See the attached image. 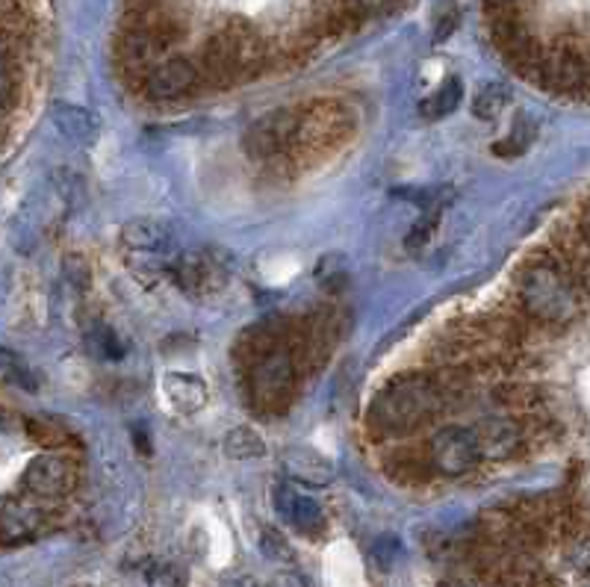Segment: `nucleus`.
<instances>
[{"label": "nucleus", "mask_w": 590, "mask_h": 587, "mask_svg": "<svg viewBox=\"0 0 590 587\" xmlns=\"http://www.w3.org/2000/svg\"><path fill=\"white\" fill-rule=\"evenodd\" d=\"M275 511L281 514L283 523L308 537H317L325 528V514L319 508L317 500H310L304 493H296L287 484L275 487Z\"/></svg>", "instance_id": "13"}, {"label": "nucleus", "mask_w": 590, "mask_h": 587, "mask_svg": "<svg viewBox=\"0 0 590 587\" xmlns=\"http://www.w3.org/2000/svg\"><path fill=\"white\" fill-rule=\"evenodd\" d=\"M80 470L77 464L65 455H56V452H44V455H35L24 470V493L33 496V500L53 502L65 500L74 487H77Z\"/></svg>", "instance_id": "9"}, {"label": "nucleus", "mask_w": 590, "mask_h": 587, "mask_svg": "<svg viewBox=\"0 0 590 587\" xmlns=\"http://www.w3.org/2000/svg\"><path fill=\"white\" fill-rule=\"evenodd\" d=\"M301 106H278L263 119H257L246 131L242 148L255 163H260L269 172H299L292 166V145H296V131H299Z\"/></svg>", "instance_id": "5"}, {"label": "nucleus", "mask_w": 590, "mask_h": 587, "mask_svg": "<svg viewBox=\"0 0 590 587\" xmlns=\"http://www.w3.org/2000/svg\"><path fill=\"white\" fill-rule=\"evenodd\" d=\"M0 369H3V381H7V384L18 387V390H24V393H35V390H39L33 369L27 367L21 358H15L9 349H3V354H0Z\"/></svg>", "instance_id": "24"}, {"label": "nucleus", "mask_w": 590, "mask_h": 587, "mask_svg": "<svg viewBox=\"0 0 590 587\" xmlns=\"http://www.w3.org/2000/svg\"><path fill=\"white\" fill-rule=\"evenodd\" d=\"M570 564L576 567V573L590 576V537H576L570 544V553H567Z\"/></svg>", "instance_id": "30"}, {"label": "nucleus", "mask_w": 590, "mask_h": 587, "mask_svg": "<svg viewBox=\"0 0 590 587\" xmlns=\"http://www.w3.org/2000/svg\"><path fill=\"white\" fill-rule=\"evenodd\" d=\"M163 393H166L168 404L184 416L198 413L210 399L204 378L193 375V372H166L163 375Z\"/></svg>", "instance_id": "17"}, {"label": "nucleus", "mask_w": 590, "mask_h": 587, "mask_svg": "<svg viewBox=\"0 0 590 587\" xmlns=\"http://www.w3.org/2000/svg\"><path fill=\"white\" fill-rule=\"evenodd\" d=\"M358 133L352 106L337 97H317L299 110V131L292 145V166H310L313 159L334 157Z\"/></svg>", "instance_id": "4"}, {"label": "nucleus", "mask_w": 590, "mask_h": 587, "mask_svg": "<svg viewBox=\"0 0 590 587\" xmlns=\"http://www.w3.org/2000/svg\"><path fill=\"white\" fill-rule=\"evenodd\" d=\"M221 587H263V585H260L255 576H230V579H225V585Z\"/></svg>", "instance_id": "33"}, {"label": "nucleus", "mask_w": 590, "mask_h": 587, "mask_svg": "<svg viewBox=\"0 0 590 587\" xmlns=\"http://www.w3.org/2000/svg\"><path fill=\"white\" fill-rule=\"evenodd\" d=\"M328 264H331V272H328V269H322V266H319L317 269V281L322 284V287H325L328 292H331V296H334L337 290H340V287H345V281H349V272H345V264H343V257H328Z\"/></svg>", "instance_id": "29"}, {"label": "nucleus", "mask_w": 590, "mask_h": 587, "mask_svg": "<svg viewBox=\"0 0 590 587\" xmlns=\"http://www.w3.org/2000/svg\"><path fill=\"white\" fill-rule=\"evenodd\" d=\"M508 104H511V89L505 83H485L473 97V115L482 122H496Z\"/></svg>", "instance_id": "21"}, {"label": "nucleus", "mask_w": 590, "mask_h": 587, "mask_svg": "<svg viewBox=\"0 0 590 587\" xmlns=\"http://www.w3.org/2000/svg\"><path fill=\"white\" fill-rule=\"evenodd\" d=\"M478 443H482V455L487 461H496V464H503V461H511L522 452V446H529L531 440L522 429V422L517 416H487L476 425Z\"/></svg>", "instance_id": "12"}, {"label": "nucleus", "mask_w": 590, "mask_h": 587, "mask_svg": "<svg viewBox=\"0 0 590 587\" xmlns=\"http://www.w3.org/2000/svg\"><path fill=\"white\" fill-rule=\"evenodd\" d=\"M221 449H225V455L230 461H255V457L266 455V443L263 437L257 434L255 429H248V425H237V429H230L221 440Z\"/></svg>", "instance_id": "19"}, {"label": "nucleus", "mask_w": 590, "mask_h": 587, "mask_svg": "<svg viewBox=\"0 0 590 587\" xmlns=\"http://www.w3.org/2000/svg\"><path fill=\"white\" fill-rule=\"evenodd\" d=\"M446 395L432 372H405L396 375L366 411V425L375 437H411L428 422L437 420V413L446 411Z\"/></svg>", "instance_id": "2"}, {"label": "nucleus", "mask_w": 590, "mask_h": 587, "mask_svg": "<svg viewBox=\"0 0 590 587\" xmlns=\"http://www.w3.org/2000/svg\"><path fill=\"white\" fill-rule=\"evenodd\" d=\"M51 119L56 124V131L71 140L74 145L92 148L101 140V119L95 113H89L86 106L69 104V101H56L51 106Z\"/></svg>", "instance_id": "15"}, {"label": "nucleus", "mask_w": 590, "mask_h": 587, "mask_svg": "<svg viewBox=\"0 0 590 587\" xmlns=\"http://www.w3.org/2000/svg\"><path fill=\"white\" fill-rule=\"evenodd\" d=\"M398 553H402V546H398L396 537H381L379 544H375V558H379L384 570H390V567H393V562H396Z\"/></svg>", "instance_id": "31"}, {"label": "nucleus", "mask_w": 590, "mask_h": 587, "mask_svg": "<svg viewBox=\"0 0 590 587\" xmlns=\"http://www.w3.org/2000/svg\"><path fill=\"white\" fill-rule=\"evenodd\" d=\"M299 363L292 358L287 346L275 349L263 360H257L255 367L246 369V384L251 393L257 411L281 413L292 402V393L299 387Z\"/></svg>", "instance_id": "6"}, {"label": "nucleus", "mask_w": 590, "mask_h": 587, "mask_svg": "<svg viewBox=\"0 0 590 587\" xmlns=\"http://www.w3.org/2000/svg\"><path fill=\"white\" fill-rule=\"evenodd\" d=\"M345 9H349V16L361 24L366 18L375 16H387L390 9H396L398 0H340Z\"/></svg>", "instance_id": "27"}, {"label": "nucleus", "mask_w": 590, "mask_h": 587, "mask_svg": "<svg viewBox=\"0 0 590 587\" xmlns=\"http://www.w3.org/2000/svg\"><path fill=\"white\" fill-rule=\"evenodd\" d=\"M122 246L133 255H163L166 248H172V228L163 225L159 219H131L124 222L122 228Z\"/></svg>", "instance_id": "16"}, {"label": "nucleus", "mask_w": 590, "mask_h": 587, "mask_svg": "<svg viewBox=\"0 0 590 587\" xmlns=\"http://www.w3.org/2000/svg\"><path fill=\"white\" fill-rule=\"evenodd\" d=\"M517 305L544 333L570 331L584 316L588 296L570 278L561 260L549 248H538L522 260L520 272L514 278Z\"/></svg>", "instance_id": "1"}, {"label": "nucleus", "mask_w": 590, "mask_h": 587, "mask_svg": "<svg viewBox=\"0 0 590 587\" xmlns=\"http://www.w3.org/2000/svg\"><path fill=\"white\" fill-rule=\"evenodd\" d=\"M460 97H464V86H460L458 78H452L446 80L432 97H425L423 104H420V113H423V119H428V122H441V119H446V115L458 110Z\"/></svg>", "instance_id": "20"}, {"label": "nucleus", "mask_w": 590, "mask_h": 587, "mask_svg": "<svg viewBox=\"0 0 590 587\" xmlns=\"http://www.w3.org/2000/svg\"><path fill=\"white\" fill-rule=\"evenodd\" d=\"M443 207H446V204L428 207L423 219H416V225L411 228V234H407V239H405V246L411 248V251H416V248H425L428 243H432V237L437 234V225H441Z\"/></svg>", "instance_id": "25"}, {"label": "nucleus", "mask_w": 590, "mask_h": 587, "mask_svg": "<svg viewBox=\"0 0 590 587\" xmlns=\"http://www.w3.org/2000/svg\"><path fill=\"white\" fill-rule=\"evenodd\" d=\"M166 51V44L159 42L154 33L142 30V27L122 24V33L115 39V74L122 78L124 86L142 92L145 78H148L157 62H163Z\"/></svg>", "instance_id": "8"}, {"label": "nucleus", "mask_w": 590, "mask_h": 587, "mask_svg": "<svg viewBox=\"0 0 590 587\" xmlns=\"http://www.w3.org/2000/svg\"><path fill=\"white\" fill-rule=\"evenodd\" d=\"M529 142H531V133L526 131V127H520V122H517V127H514L508 136H505L503 142H494V154L496 157H503V159H514V157H520L522 151L529 148Z\"/></svg>", "instance_id": "28"}, {"label": "nucleus", "mask_w": 590, "mask_h": 587, "mask_svg": "<svg viewBox=\"0 0 590 587\" xmlns=\"http://www.w3.org/2000/svg\"><path fill=\"white\" fill-rule=\"evenodd\" d=\"M257 546H260V553L269 558V562L275 564H296V549H292V544L283 537V532H278V528L272 526H263L260 528V535H257Z\"/></svg>", "instance_id": "23"}, {"label": "nucleus", "mask_w": 590, "mask_h": 587, "mask_svg": "<svg viewBox=\"0 0 590 587\" xmlns=\"http://www.w3.org/2000/svg\"><path fill=\"white\" fill-rule=\"evenodd\" d=\"M266 44L255 27L242 18H230L228 24L204 42L198 69L201 78L216 89H228L239 80L255 78L263 69Z\"/></svg>", "instance_id": "3"}, {"label": "nucleus", "mask_w": 590, "mask_h": 587, "mask_svg": "<svg viewBox=\"0 0 590 587\" xmlns=\"http://www.w3.org/2000/svg\"><path fill=\"white\" fill-rule=\"evenodd\" d=\"M168 278L175 287L189 298H213L219 296L228 284V269L210 251H189L180 255L172 266H166Z\"/></svg>", "instance_id": "10"}, {"label": "nucleus", "mask_w": 590, "mask_h": 587, "mask_svg": "<svg viewBox=\"0 0 590 587\" xmlns=\"http://www.w3.org/2000/svg\"><path fill=\"white\" fill-rule=\"evenodd\" d=\"M455 27H458V9H452V12H443L437 27H434V39L437 42H446L452 33H455Z\"/></svg>", "instance_id": "32"}, {"label": "nucleus", "mask_w": 590, "mask_h": 587, "mask_svg": "<svg viewBox=\"0 0 590 587\" xmlns=\"http://www.w3.org/2000/svg\"><path fill=\"white\" fill-rule=\"evenodd\" d=\"M201 69L198 62L186 60V56H166L163 62H157L151 74L145 78L142 95L154 101V104H166V101H180L189 92H195V86L201 83Z\"/></svg>", "instance_id": "11"}, {"label": "nucleus", "mask_w": 590, "mask_h": 587, "mask_svg": "<svg viewBox=\"0 0 590 587\" xmlns=\"http://www.w3.org/2000/svg\"><path fill=\"white\" fill-rule=\"evenodd\" d=\"M482 457L485 455H482V443H478L476 429H467V425H458V422L443 425L428 440L432 470L441 475H449V478L473 473Z\"/></svg>", "instance_id": "7"}, {"label": "nucleus", "mask_w": 590, "mask_h": 587, "mask_svg": "<svg viewBox=\"0 0 590 587\" xmlns=\"http://www.w3.org/2000/svg\"><path fill=\"white\" fill-rule=\"evenodd\" d=\"M145 585L148 587H186V573L177 564L157 562L145 570Z\"/></svg>", "instance_id": "26"}, {"label": "nucleus", "mask_w": 590, "mask_h": 587, "mask_svg": "<svg viewBox=\"0 0 590 587\" xmlns=\"http://www.w3.org/2000/svg\"><path fill=\"white\" fill-rule=\"evenodd\" d=\"M44 514L35 505H24L18 500L3 502V511H0V526H3V544L18 546L35 537V532L42 528Z\"/></svg>", "instance_id": "18"}, {"label": "nucleus", "mask_w": 590, "mask_h": 587, "mask_svg": "<svg viewBox=\"0 0 590 587\" xmlns=\"http://www.w3.org/2000/svg\"><path fill=\"white\" fill-rule=\"evenodd\" d=\"M281 464L283 473L290 475L296 484H304V487H328L334 482V464L308 446L283 449Z\"/></svg>", "instance_id": "14"}, {"label": "nucleus", "mask_w": 590, "mask_h": 587, "mask_svg": "<svg viewBox=\"0 0 590 587\" xmlns=\"http://www.w3.org/2000/svg\"><path fill=\"white\" fill-rule=\"evenodd\" d=\"M21 429L30 434V440H35V443H39V446H44V449L71 446L69 431L62 429L60 422L44 420V416H27V420H21Z\"/></svg>", "instance_id": "22"}]
</instances>
